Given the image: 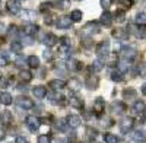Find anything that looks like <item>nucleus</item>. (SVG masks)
Returning <instances> with one entry per match:
<instances>
[{
    "label": "nucleus",
    "mask_w": 146,
    "mask_h": 143,
    "mask_svg": "<svg viewBox=\"0 0 146 143\" xmlns=\"http://www.w3.org/2000/svg\"><path fill=\"white\" fill-rule=\"evenodd\" d=\"M95 51H96V56H98V58H104V60H105V57L110 54V41H108V40L101 41L98 45H96Z\"/></svg>",
    "instance_id": "nucleus-1"
},
{
    "label": "nucleus",
    "mask_w": 146,
    "mask_h": 143,
    "mask_svg": "<svg viewBox=\"0 0 146 143\" xmlns=\"http://www.w3.org/2000/svg\"><path fill=\"white\" fill-rule=\"evenodd\" d=\"M98 32H100V25L94 21L88 22L86 25L82 28V35H85V37H91V35L98 34Z\"/></svg>",
    "instance_id": "nucleus-2"
},
{
    "label": "nucleus",
    "mask_w": 146,
    "mask_h": 143,
    "mask_svg": "<svg viewBox=\"0 0 146 143\" xmlns=\"http://www.w3.org/2000/svg\"><path fill=\"white\" fill-rule=\"evenodd\" d=\"M25 124H27V127L29 128V132H32V133H35L36 130L40 128V124H41V120L38 117H35V115H28L27 118H25Z\"/></svg>",
    "instance_id": "nucleus-3"
},
{
    "label": "nucleus",
    "mask_w": 146,
    "mask_h": 143,
    "mask_svg": "<svg viewBox=\"0 0 146 143\" xmlns=\"http://www.w3.org/2000/svg\"><path fill=\"white\" fill-rule=\"evenodd\" d=\"M6 9L12 15H19L21 13V2L19 0H7L6 2Z\"/></svg>",
    "instance_id": "nucleus-4"
},
{
    "label": "nucleus",
    "mask_w": 146,
    "mask_h": 143,
    "mask_svg": "<svg viewBox=\"0 0 146 143\" xmlns=\"http://www.w3.org/2000/svg\"><path fill=\"white\" fill-rule=\"evenodd\" d=\"M118 127H120V132L121 133L127 134L130 130H131V127H133V120H131V118H129V117H126V118L121 120V123L118 124Z\"/></svg>",
    "instance_id": "nucleus-5"
},
{
    "label": "nucleus",
    "mask_w": 146,
    "mask_h": 143,
    "mask_svg": "<svg viewBox=\"0 0 146 143\" xmlns=\"http://www.w3.org/2000/svg\"><path fill=\"white\" fill-rule=\"evenodd\" d=\"M69 104L73 107V108H76V110H82L83 108V99L79 98L78 95H75V93L69 95Z\"/></svg>",
    "instance_id": "nucleus-6"
},
{
    "label": "nucleus",
    "mask_w": 146,
    "mask_h": 143,
    "mask_svg": "<svg viewBox=\"0 0 146 143\" xmlns=\"http://www.w3.org/2000/svg\"><path fill=\"white\" fill-rule=\"evenodd\" d=\"M16 104L21 107V108H23V110H31V108H34V102H32V99H29L28 97H19V98H16Z\"/></svg>",
    "instance_id": "nucleus-7"
},
{
    "label": "nucleus",
    "mask_w": 146,
    "mask_h": 143,
    "mask_svg": "<svg viewBox=\"0 0 146 143\" xmlns=\"http://www.w3.org/2000/svg\"><path fill=\"white\" fill-rule=\"evenodd\" d=\"M72 23H73V21L70 19V16H62V18H58L56 25L58 29H69L72 26Z\"/></svg>",
    "instance_id": "nucleus-8"
},
{
    "label": "nucleus",
    "mask_w": 146,
    "mask_h": 143,
    "mask_svg": "<svg viewBox=\"0 0 146 143\" xmlns=\"http://www.w3.org/2000/svg\"><path fill=\"white\" fill-rule=\"evenodd\" d=\"M19 15H21V19L22 21L29 22V23H32L36 19V12L35 10H23V12H21Z\"/></svg>",
    "instance_id": "nucleus-9"
},
{
    "label": "nucleus",
    "mask_w": 146,
    "mask_h": 143,
    "mask_svg": "<svg viewBox=\"0 0 146 143\" xmlns=\"http://www.w3.org/2000/svg\"><path fill=\"white\" fill-rule=\"evenodd\" d=\"M66 121H67L69 127H72V128H78V127L80 126V123H82L80 117H79V115H76V114H70V115H67Z\"/></svg>",
    "instance_id": "nucleus-10"
},
{
    "label": "nucleus",
    "mask_w": 146,
    "mask_h": 143,
    "mask_svg": "<svg viewBox=\"0 0 146 143\" xmlns=\"http://www.w3.org/2000/svg\"><path fill=\"white\" fill-rule=\"evenodd\" d=\"M120 53H121V56H123L126 60H129V58H133V57L136 56V48L129 47V45H124V47H121Z\"/></svg>",
    "instance_id": "nucleus-11"
},
{
    "label": "nucleus",
    "mask_w": 146,
    "mask_h": 143,
    "mask_svg": "<svg viewBox=\"0 0 146 143\" xmlns=\"http://www.w3.org/2000/svg\"><path fill=\"white\" fill-rule=\"evenodd\" d=\"M48 86H50L51 89H54V91H60V89L66 88V82L62 80V79H53V80L48 82Z\"/></svg>",
    "instance_id": "nucleus-12"
},
{
    "label": "nucleus",
    "mask_w": 146,
    "mask_h": 143,
    "mask_svg": "<svg viewBox=\"0 0 146 143\" xmlns=\"http://www.w3.org/2000/svg\"><path fill=\"white\" fill-rule=\"evenodd\" d=\"M113 37L117 38V40H121L124 41L129 38V31L127 29H123V28H118V29H114L113 31Z\"/></svg>",
    "instance_id": "nucleus-13"
},
{
    "label": "nucleus",
    "mask_w": 146,
    "mask_h": 143,
    "mask_svg": "<svg viewBox=\"0 0 146 143\" xmlns=\"http://www.w3.org/2000/svg\"><path fill=\"white\" fill-rule=\"evenodd\" d=\"M85 85H86V88H89V89H96L98 85H100V77L98 76H88Z\"/></svg>",
    "instance_id": "nucleus-14"
},
{
    "label": "nucleus",
    "mask_w": 146,
    "mask_h": 143,
    "mask_svg": "<svg viewBox=\"0 0 146 143\" xmlns=\"http://www.w3.org/2000/svg\"><path fill=\"white\" fill-rule=\"evenodd\" d=\"M104 110H105V101L102 98H96L94 101V111L96 114H101Z\"/></svg>",
    "instance_id": "nucleus-15"
},
{
    "label": "nucleus",
    "mask_w": 146,
    "mask_h": 143,
    "mask_svg": "<svg viewBox=\"0 0 146 143\" xmlns=\"http://www.w3.org/2000/svg\"><path fill=\"white\" fill-rule=\"evenodd\" d=\"M13 120V117H12V113L10 111H2L0 113V123L5 124V126H9Z\"/></svg>",
    "instance_id": "nucleus-16"
},
{
    "label": "nucleus",
    "mask_w": 146,
    "mask_h": 143,
    "mask_svg": "<svg viewBox=\"0 0 146 143\" xmlns=\"http://www.w3.org/2000/svg\"><path fill=\"white\" fill-rule=\"evenodd\" d=\"M100 22L102 23V25H111V22H113V15L110 13L108 10H104L102 12V15L100 16Z\"/></svg>",
    "instance_id": "nucleus-17"
},
{
    "label": "nucleus",
    "mask_w": 146,
    "mask_h": 143,
    "mask_svg": "<svg viewBox=\"0 0 146 143\" xmlns=\"http://www.w3.org/2000/svg\"><path fill=\"white\" fill-rule=\"evenodd\" d=\"M104 62L107 63V66H117L118 64V56H117V53H110L105 57Z\"/></svg>",
    "instance_id": "nucleus-18"
},
{
    "label": "nucleus",
    "mask_w": 146,
    "mask_h": 143,
    "mask_svg": "<svg viewBox=\"0 0 146 143\" xmlns=\"http://www.w3.org/2000/svg\"><path fill=\"white\" fill-rule=\"evenodd\" d=\"M133 111H135L136 114H139V115H143L145 111H146V104L143 101H136L135 105H133Z\"/></svg>",
    "instance_id": "nucleus-19"
},
{
    "label": "nucleus",
    "mask_w": 146,
    "mask_h": 143,
    "mask_svg": "<svg viewBox=\"0 0 146 143\" xmlns=\"http://www.w3.org/2000/svg\"><path fill=\"white\" fill-rule=\"evenodd\" d=\"M32 93H34V97H35L36 99H42L45 95H47V89H45L44 86H35V88L32 89Z\"/></svg>",
    "instance_id": "nucleus-20"
},
{
    "label": "nucleus",
    "mask_w": 146,
    "mask_h": 143,
    "mask_svg": "<svg viewBox=\"0 0 146 143\" xmlns=\"http://www.w3.org/2000/svg\"><path fill=\"white\" fill-rule=\"evenodd\" d=\"M133 34L136 35V38H146V26H140V25H136L133 26Z\"/></svg>",
    "instance_id": "nucleus-21"
},
{
    "label": "nucleus",
    "mask_w": 146,
    "mask_h": 143,
    "mask_svg": "<svg viewBox=\"0 0 146 143\" xmlns=\"http://www.w3.org/2000/svg\"><path fill=\"white\" fill-rule=\"evenodd\" d=\"M57 41H58V38L56 37L54 34H47L45 37H44V44L47 45V47H53V45H56L57 44Z\"/></svg>",
    "instance_id": "nucleus-22"
},
{
    "label": "nucleus",
    "mask_w": 146,
    "mask_h": 143,
    "mask_svg": "<svg viewBox=\"0 0 146 143\" xmlns=\"http://www.w3.org/2000/svg\"><path fill=\"white\" fill-rule=\"evenodd\" d=\"M38 26L35 25V23H28V25L23 28V34L28 35V37H32V35H35L36 32H38Z\"/></svg>",
    "instance_id": "nucleus-23"
},
{
    "label": "nucleus",
    "mask_w": 146,
    "mask_h": 143,
    "mask_svg": "<svg viewBox=\"0 0 146 143\" xmlns=\"http://www.w3.org/2000/svg\"><path fill=\"white\" fill-rule=\"evenodd\" d=\"M131 139H133V142H136V143H143V142H146V133L137 130V132H135L131 134Z\"/></svg>",
    "instance_id": "nucleus-24"
},
{
    "label": "nucleus",
    "mask_w": 146,
    "mask_h": 143,
    "mask_svg": "<svg viewBox=\"0 0 146 143\" xmlns=\"http://www.w3.org/2000/svg\"><path fill=\"white\" fill-rule=\"evenodd\" d=\"M23 48V44L21 41H12L10 42V51L12 53H15V54H19Z\"/></svg>",
    "instance_id": "nucleus-25"
},
{
    "label": "nucleus",
    "mask_w": 146,
    "mask_h": 143,
    "mask_svg": "<svg viewBox=\"0 0 146 143\" xmlns=\"http://www.w3.org/2000/svg\"><path fill=\"white\" fill-rule=\"evenodd\" d=\"M0 104L10 105L12 104V95L9 92H0Z\"/></svg>",
    "instance_id": "nucleus-26"
},
{
    "label": "nucleus",
    "mask_w": 146,
    "mask_h": 143,
    "mask_svg": "<svg viewBox=\"0 0 146 143\" xmlns=\"http://www.w3.org/2000/svg\"><path fill=\"white\" fill-rule=\"evenodd\" d=\"M67 67H69V70H72V72H79V70L82 69V63L72 58V60H69V63H67Z\"/></svg>",
    "instance_id": "nucleus-27"
},
{
    "label": "nucleus",
    "mask_w": 146,
    "mask_h": 143,
    "mask_svg": "<svg viewBox=\"0 0 146 143\" xmlns=\"http://www.w3.org/2000/svg\"><path fill=\"white\" fill-rule=\"evenodd\" d=\"M58 54L62 56L63 58H66V57H70V45L60 44V47H58Z\"/></svg>",
    "instance_id": "nucleus-28"
},
{
    "label": "nucleus",
    "mask_w": 146,
    "mask_h": 143,
    "mask_svg": "<svg viewBox=\"0 0 146 143\" xmlns=\"http://www.w3.org/2000/svg\"><path fill=\"white\" fill-rule=\"evenodd\" d=\"M27 64L29 66V67H34V69H36L40 66V58L36 57V56H29L28 58H27Z\"/></svg>",
    "instance_id": "nucleus-29"
},
{
    "label": "nucleus",
    "mask_w": 146,
    "mask_h": 143,
    "mask_svg": "<svg viewBox=\"0 0 146 143\" xmlns=\"http://www.w3.org/2000/svg\"><path fill=\"white\" fill-rule=\"evenodd\" d=\"M82 18H83V13H82L80 10L75 9V10H72V12H70V19H72L73 22H80Z\"/></svg>",
    "instance_id": "nucleus-30"
},
{
    "label": "nucleus",
    "mask_w": 146,
    "mask_h": 143,
    "mask_svg": "<svg viewBox=\"0 0 146 143\" xmlns=\"http://www.w3.org/2000/svg\"><path fill=\"white\" fill-rule=\"evenodd\" d=\"M123 98L124 99H135L136 98V91L133 88H127L123 91Z\"/></svg>",
    "instance_id": "nucleus-31"
},
{
    "label": "nucleus",
    "mask_w": 146,
    "mask_h": 143,
    "mask_svg": "<svg viewBox=\"0 0 146 143\" xmlns=\"http://www.w3.org/2000/svg\"><path fill=\"white\" fill-rule=\"evenodd\" d=\"M135 23L136 25H140V26H145L146 25V13H137L136 18H135Z\"/></svg>",
    "instance_id": "nucleus-32"
},
{
    "label": "nucleus",
    "mask_w": 146,
    "mask_h": 143,
    "mask_svg": "<svg viewBox=\"0 0 146 143\" xmlns=\"http://www.w3.org/2000/svg\"><path fill=\"white\" fill-rule=\"evenodd\" d=\"M70 6V0H56V7L60 10H64Z\"/></svg>",
    "instance_id": "nucleus-33"
},
{
    "label": "nucleus",
    "mask_w": 146,
    "mask_h": 143,
    "mask_svg": "<svg viewBox=\"0 0 146 143\" xmlns=\"http://www.w3.org/2000/svg\"><path fill=\"white\" fill-rule=\"evenodd\" d=\"M104 142L105 143H118V137L113 133H105L104 134Z\"/></svg>",
    "instance_id": "nucleus-34"
},
{
    "label": "nucleus",
    "mask_w": 146,
    "mask_h": 143,
    "mask_svg": "<svg viewBox=\"0 0 146 143\" xmlns=\"http://www.w3.org/2000/svg\"><path fill=\"white\" fill-rule=\"evenodd\" d=\"M102 67H104V64H102L101 60H95V62L91 64V70L94 72V73H96V72H101Z\"/></svg>",
    "instance_id": "nucleus-35"
},
{
    "label": "nucleus",
    "mask_w": 146,
    "mask_h": 143,
    "mask_svg": "<svg viewBox=\"0 0 146 143\" xmlns=\"http://www.w3.org/2000/svg\"><path fill=\"white\" fill-rule=\"evenodd\" d=\"M114 19H115L118 23L124 22V21H126V13H124V10H117L115 13H114Z\"/></svg>",
    "instance_id": "nucleus-36"
},
{
    "label": "nucleus",
    "mask_w": 146,
    "mask_h": 143,
    "mask_svg": "<svg viewBox=\"0 0 146 143\" xmlns=\"http://www.w3.org/2000/svg\"><path fill=\"white\" fill-rule=\"evenodd\" d=\"M19 77L22 80H25V82H29L32 79V75H31V72H28V70H22L21 73H19Z\"/></svg>",
    "instance_id": "nucleus-37"
},
{
    "label": "nucleus",
    "mask_w": 146,
    "mask_h": 143,
    "mask_svg": "<svg viewBox=\"0 0 146 143\" xmlns=\"http://www.w3.org/2000/svg\"><path fill=\"white\" fill-rule=\"evenodd\" d=\"M118 72H121V73H123V72H126V70H129V63H127V60H126V58H124V60L123 62H118Z\"/></svg>",
    "instance_id": "nucleus-38"
},
{
    "label": "nucleus",
    "mask_w": 146,
    "mask_h": 143,
    "mask_svg": "<svg viewBox=\"0 0 146 143\" xmlns=\"http://www.w3.org/2000/svg\"><path fill=\"white\" fill-rule=\"evenodd\" d=\"M67 127H69V124H67L66 120H58V121H57V128H58V130H62V132H66Z\"/></svg>",
    "instance_id": "nucleus-39"
},
{
    "label": "nucleus",
    "mask_w": 146,
    "mask_h": 143,
    "mask_svg": "<svg viewBox=\"0 0 146 143\" xmlns=\"http://www.w3.org/2000/svg\"><path fill=\"white\" fill-rule=\"evenodd\" d=\"M7 32H9V35L10 37H18V34H19V31H18V26L16 25H10L9 26V29H7Z\"/></svg>",
    "instance_id": "nucleus-40"
},
{
    "label": "nucleus",
    "mask_w": 146,
    "mask_h": 143,
    "mask_svg": "<svg viewBox=\"0 0 146 143\" xmlns=\"http://www.w3.org/2000/svg\"><path fill=\"white\" fill-rule=\"evenodd\" d=\"M23 63H27V58L23 57V56H21V54H18V57L15 58V64H16L18 67H22Z\"/></svg>",
    "instance_id": "nucleus-41"
},
{
    "label": "nucleus",
    "mask_w": 146,
    "mask_h": 143,
    "mask_svg": "<svg viewBox=\"0 0 146 143\" xmlns=\"http://www.w3.org/2000/svg\"><path fill=\"white\" fill-rule=\"evenodd\" d=\"M7 53L6 51H0V66H6L7 64Z\"/></svg>",
    "instance_id": "nucleus-42"
},
{
    "label": "nucleus",
    "mask_w": 146,
    "mask_h": 143,
    "mask_svg": "<svg viewBox=\"0 0 146 143\" xmlns=\"http://www.w3.org/2000/svg\"><path fill=\"white\" fill-rule=\"evenodd\" d=\"M117 3L120 6H123L124 9H130L131 7V0H117Z\"/></svg>",
    "instance_id": "nucleus-43"
},
{
    "label": "nucleus",
    "mask_w": 146,
    "mask_h": 143,
    "mask_svg": "<svg viewBox=\"0 0 146 143\" xmlns=\"http://www.w3.org/2000/svg\"><path fill=\"white\" fill-rule=\"evenodd\" d=\"M111 79H113L114 82H121V80H123L121 72H113V73H111Z\"/></svg>",
    "instance_id": "nucleus-44"
},
{
    "label": "nucleus",
    "mask_w": 146,
    "mask_h": 143,
    "mask_svg": "<svg viewBox=\"0 0 146 143\" xmlns=\"http://www.w3.org/2000/svg\"><path fill=\"white\" fill-rule=\"evenodd\" d=\"M111 3H113V0H100V5L104 10H107L110 6H111Z\"/></svg>",
    "instance_id": "nucleus-45"
},
{
    "label": "nucleus",
    "mask_w": 146,
    "mask_h": 143,
    "mask_svg": "<svg viewBox=\"0 0 146 143\" xmlns=\"http://www.w3.org/2000/svg\"><path fill=\"white\" fill-rule=\"evenodd\" d=\"M42 57H44V60L50 62V60H53V53H51L50 50H45V51H44V54H42Z\"/></svg>",
    "instance_id": "nucleus-46"
},
{
    "label": "nucleus",
    "mask_w": 146,
    "mask_h": 143,
    "mask_svg": "<svg viewBox=\"0 0 146 143\" xmlns=\"http://www.w3.org/2000/svg\"><path fill=\"white\" fill-rule=\"evenodd\" d=\"M38 143H51V142L47 134H41V136H38Z\"/></svg>",
    "instance_id": "nucleus-47"
},
{
    "label": "nucleus",
    "mask_w": 146,
    "mask_h": 143,
    "mask_svg": "<svg viewBox=\"0 0 146 143\" xmlns=\"http://www.w3.org/2000/svg\"><path fill=\"white\" fill-rule=\"evenodd\" d=\"M7 85H9V79L2 76L0 77V88H7Z\"/></svg>",
    "instance_id": "nucleus-48"
},
{
    "label": "nucleus",
    "mask_w": 146,
    "mask_h": 143,
    "mask_svg": "<svg viewBox=\"0 0 146 143\" xmlns=\"http://www.w3.org/2000/svg\"><path fill=\"white\" fill-rule=\"evenodd\" d=\"M86 133H88V137L92 140V139H95V136H96V132H95V130H92L91 127H88L86 128Z\"/></svg>",
    "instance_id": "nucleus-49"
},
{
    "label": "nucleus",
    "mask_w": 146,
    "mask_h": 143,
    "mask_svg": "<svg viewBox=\"0 0 146 143\" xmlns=\"http://www.w3.org/2000/svg\"><path fill=\"white\" fill-rule=\"evenodd\" d=\"M15 143H27V139L23 137V136H18L15 139Z\"/></svg>",
    "instance_id": "nucleus-50"
},
{
    "label": "nucleus",
    "mask_w": 146,
    "mask_h": 143,
    "mask_svg": "<svg viewBox=\"0 0 146 143\" xmlns=\"http://www.w3.org/2000/svg\"><path fill=\"white\" fill-rule=\"evenodd\" d=\"M53 18H54V16H45L44 22L47 23V25H51V23H53Z\"/></svg>",
    "instance_id": "nucleus-51"
},
{
    "label": "nucleus",
    "mask_w": 146,
    "mask_h": 143,
    "mask_svg": "<svg viewBox=\"0 0 146 143\" xmlns=\"http://www.w3.org/2000/svg\"><path fill=\"white\" fill-rule=\"evenodd\" d=\"M50 3H42L41 5V12H45V10H48V9H50Z\"/></svg>",
    "instance_id": "nucleus-52"
},
{
    "label": "nucleus",
    "mask_w": 146,
    "mask_h": 143,
    "mask_svg": "<svg viewBox=\"0 0 146 143\" xmlns=\"http://www.w3.org/2000/svg\"><path fill=\"white\" fill-rule=\"evenodd\" d=\"M5 137H6V132H5L3 127H0V140H3Z\"/></svg>",
    "instance_id": "nucleus-53"
},
{
    "label": "nucleus",
    "mask_w": 146,
    "mask_h": 143,
    "mask_svg": "<svg viewBox=\"0 0 146 143\" xmlns=\"http://www.w3.org/2000/svg\"><path fill=\"white\" fill-rule=\"evenodd\" d=\"M3 32H5V23L0 22V34H3Z\"/></svg>",
    "instance_id": "nucleus-54"
},
{
    "label": "nucleus",
    "mask_w": 146,
    "mask_h": 143,
    "mask_svg": "<svg viewBox=\"0 0 146 143\" xmlns=\"http://www.w3.org/2000/svg\"><path fill=\"white\" fill-rule=\"evenodd\" d=\"M142 93H143L145 97H146V83H145V85L142 86Z\"/></svg>",
    "instance_id": "nucleus-55"
},
{
    "label": "nucleus",
    "mask_w": 146,
    "mask_h": 143,
    "mask_svg": "<svg viewBox=\"0 0 146 143\" xmlns=\"http://www.w3.org/2000/svg\"><path fill=\"white\" fill-rule=\"evenodd\" d=\"M56 143H67V142H66V140H64V139H58V140H57V142H56Z\"/></svg>",
    "instance_id": "nucleus-56"
},
{
    "label": "nucleus",
    "mask_w": 146,
    "mask_h": 143,
    "mask_svg": "<svg viewBox=\"0 0 146 143\" xmlns=\"http://www.w3.org/2000/svg\"><path fill=\"white\" fill-rule=\"evenodd\" d=\"M0 77H2V75H0Z\"/></svg>",
    "instance_id": "nucleus-57"
}]
</instances>
